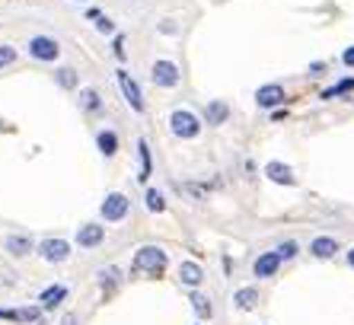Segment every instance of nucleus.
Segmentation results:
<instances>
[{
	"mask_svg": "<svg viewBox=\"0 0 354 325\" xmlns=\"http://www.w3.org/2000/svg\"><path fill=\"white\" fill-rule=\"evenodd\" d=\"M189 300H192V309H195V313H198V319H211V313H214V309H211V300H207V297H205V293H192V297H189Z\"/></svg>",
	"mask_w": 354,
	"mask_h": 325,
	"instance_id": "nucleus-20",
	"label": "nucleus"
},
{
	"mask_svg": "<svg viewBox=\"0 0 354 325\" xmlns=\"http://www.w3.org/2000/svg\"><path fill=\"white\" fill-rule=\"evenodd\" d=\"M96 144H99V154H102V156H112V154L118 150V138H115V131H99Z\"/></svg>",
	"mask_w": 354,
	"mask_h": 325,
	"instance_id": "nucleus-19",
	"label": "nucleus"
},
{
	"mask_svg": "<svg viewBox=\"0 0 354 325\" xmlns=\"http://www.w3.org/2000/svg\"><path fill=\"white\" fill-rule=\"evenodd\" d=\"M348 265L354 268V249H348Z\"/></svg>",
	"mask_w": 354,
	"mask_h": 325,
	"instance_id": "nucleus-31",
	"label": "nucleus"
},
{
	"mask_svg": "<svg viewBox=\"0 0 354 325\" xmlns=\"http://www.w3.org/2000/svg\"><path fill=\"white\" fill-rule=\"evenodd\" d=\"M39 255L45 261H67L71 259V245H67V239H41Z\"/></svg>",
	"mask_w": 354,
	"mask_h": 325,
	"instance_id": "nucleus-5",
	"label": "nucleus"
},
{
	"mask_svg": "<svg viewBox=\"0 0 354 325\" xmlns=\"http://www.w3.org/2000/svg\"><path fill=\"white\" fill-rule=\"evenodd\" d=\"M354 90V77H348V80H342V83H335V86H329V90L322 93V99H335V96H342V93H351Z\"/></svg>",
	"mask_w": 354,
	"mask_h": 325,
	"instance_id": "nucleus-24",
	"label": "nucleus"
},
{
	"mask_svg": "<svg viewBox=\"0 0 354 325\" xmlns=\"http://www.w3.org/2000/svg\"><path fill=\"white\" fill-rule=\"evenodd\" d=\"M150 77H153V83H157V86L173 90L176 83H179V67H176L173 61H157V64H153V71H150Z\"/></svg>",
	"mask_w": 354,
	"mask_h": 325,
	"instance_id": "nucleus-4",
	"label": "nucleus"
},
{
	"mask_svg": "<svg viewBox=\"0 0 354 325\" xmlns=\"http://www.w3.org/2000/svg\"><path fill=\"white\" fill-rule=\"evenodd\" d=\"M274 252H278V259H281V261H290L297 252H300V245H297L294 239H288V243H281L278 249H274Z\"/></svg>",
	"mask_w": 354,
	"mask_h": 325,
	"instance_id": "nucleus-25",
	"label": "nucleus"
},
{
	"mask_svg": "<svg viewBox=\"0 0 354 325\" xmlns=\"http://www.w3.org/2000/svg\"><path fill=\"white\" fill-rule=\"evenodd\" d=\"M278 268H281L278 252H262L256 259V265H252V275L256 277H274L278 275Z\"/></svg>",
	"mask_w": 354,
	"mask_h": 325,
	"instance_id": "nucleus-8",
	"label": "nucleus"
},
{
	"mask_svg": "<svg viewBox=\"0 0 354 325\" xmlns=\"http://www.w3.org/2000/svg\"><path fill=\"white\" fill-rule=\"evenodd\" d=\"M227 115H230V109H227V102H207L205 109V118L211 124H223L227 122Z\"/></svg>",
	"mask_w": 354,
	"mask_h": 325,
	"instance_id": "nucleus-18",
	"label": "nucleus"
},
{
	"mask_svg": "<svg viewBox=\"0 0 354 325\" xmlns=\"http://www.w3.org/2000/svg\"><path fill=\"white\" fill-rule=\"evenodd\" d=\"M179 281L185 287H198L201 281H205V271H201V265H195V261H182L179 265Z\"/></svg>",
	"mask_w": 354,
	"mask_h": 325,
	"instance_id": "nucleus-11",
	"label": "nucleus"
},
{
	"mask_svg": "<svg viewBox=\"0 0 354 325\" xmlns=\"http://www.w3.org/2000/svg\"><path fill=\"white\" fill-rule=\"evenodd\" d=\"M265 176H268L272 182H278V185H294V182H297L294 169H290V166H284V162H278V160H272L268 166H265Z\"/></svg>",
	"mask_w": 354,
	"mask_h": 325,
	"instance_id": "nucleus-9",
	"label": "nucleus"
},
{
	"mask_svg": "<svg viewBox=\"0 0 354 325\" xmlns=\"http://www.w3.org/2000/svg\"><path fill=\"white\" fill-rule=\"evenodd\" d=\"M77 243L83 245V249H93V245L102 243V227L99 223H86V227H80V233H77Z\"/></svg>",
	"mask_w": 354,
	"mask_h": 325,
	"instance_id": "nucleus-14",
	"label": "nucleus"
},
{
	"mask_svg": "<svg viewBox=\"0 0 354 325\" xmlns=\"http://www.w3.org/2000/svg\"><path fill=\"white\" fill-rule=\"evenodd\" d=\"M169 128H173L176 138L192 140V138H198V131H201V122H198L192 112H185V109H176V112L169 115Z\"/></svg>",
	"mask_w": 354,
	"mask_h": 325,
	"instance_id": "nucleus-2",
	"label": "nucleus"
},
{
	"mask_svg": "<svg viewBox=\"0 0 354 325\" xmlns=\"http://www.w3.org/2000/svg\"><path fill=\"white\" fill-rule=\"evenodd\" d=\"M342 61H345V64H348V67H354V45H351V48H348V51H345V55H342Z\"/></svg>",
	"mask_w": 354,
	"mask_h": 325,
	"instance_id": "nucleus-30",
	"label": "nucleus"
},
{
	"mask_svg": "<svg viewBox=\"0 0 354 325\" xmlns=\"http://www.w3.org/2000/svg\"><path fill=\"white\" fill-rule=\"evenodd\" d=\"M256 102H259V109L281 106V102H284V90H281L278 83H268V86H262V90L256 93Z\"/></svg>",
	"mask_w": 354,
	"mask_h": 325,
	"instance_id": "nucleus-10",
	"label": "nucleus"
},
{
	"mask_svg": "<svg viewBox=\"0 0 354 325\" xmlns=\"http://www.w3.org/2000/svg\"><path fill=\"white\" fill-rule=\"evenodd\" d=\"M166 265H169V259H166V252L157 249V245H144L134 255V271H144V275H163Z\"/></svg>",
	"mask_w": 354,
	"mask_h": 325,
	"instance_id": "nucleus-1",
	"label": "nucleus"
},
{
	"mask_svg": "<svg viewBox=\"0 0 354 325\" xmlns=\"http://www.w3.org/2000/svg\"><path fill=\"white\" fill-rule=\"evenodd\" d=\"M80 106L86 109V112H99V109H102V102H99V93L96 90H83L80 93Z\"/></svg>",
	"mask_w": 354,
	"mask_h": 325,
	"instance_id": "nucleus-23",
	"label": "nucleus"
},
{
	"mask_svg": "<svg viewBox=\"0 0 354 325\" xmlns=\"http://www.w3.org/2000/svg\"><path fill=\"white\" fill-rule=\"evenodd\" d=\"M13 61H17V48H13V45H0V71L10 67Z\"/></svg>",
	"mask_w": 354,
	"mask_h": 325,
	"instance_id": "nucleus-26",
	"label": "nucleus"
},
{
	"mask_svg": "<svg viewBox=\"0 0 354 325\" xmlns=\"http://www.w3.org/2000/svg\"><path fill=\"white\" fill-rule=\"evenodd\" d=\"M138 160H140V172H138V182H147L150 179V147H147V140L140 138L138 140Z\"/></svg>",
	"mask_w": 354,
	"mask_h": 325,
	"instance_id": "nucleus-16",
	"label": "nucleus"
},
{
	"mask_svg": "<svg viewBox=\"0 0 354 325\" xmlns=\"http://www.w3.org/2000/svg\"><path fill=\"white\" fill-rule=\"evenodd\" d=\"M3 249H7L10 255H17V259H23V255L32 252V243H29V236H17V233H10L7 239H3Z\"/></svg>",
	"mask_w": 354,
	"mask_h": 325,
	"instance_id": "nucleus-12",
	"label": "nucleus"
},
{
	"mask_svg": "<svg viewBox=\"0 0 354 325\" xmlns=\"http://www.w3.org/2000/svg\"><path fill=\"white\" fill-rule=\"evenodd\" d=\"M147 207L153 214H163L166 211V198H163V192H157V188H147Z\"/></svg>",
	"mask_w": 354,
	"mask_h": 325,
	"instance_id": "nucleus-22",
	"label": "nucleus"
},
{
	"mask_svg": "<svg viewBox=\"0 0 354 325\" xmlns=\"http://www.w3.org/2000/svg\"><path fill=\"white\" fill-rule=\"evenodd\" d=\"M118 86H122L124 99H128V106L134 109V112H144V99H140V90H138V83L128 77L124 71H118Z\"/></svg>",
	"mask_w": 354,
	"mask_h": 325,
	"instance_id": "nucleus-7",
	"label": "nucleus"
},
{
	"mask_svg": "<svg viewBox=\"0 0 354 325\" xmlns=\"http://www.w3.org/2000/svg\"><path fill=\"white\" fill-rule=\"evenodd\" d=\"M29 55H32L35 61H55V57L61 55V45L55 39H48V35H35V39L29 41Z\"/></svg>",
	"mask_w": 354,
	"mask_h": 325,
	"instance_id": "nucleus-3",
	"label": "nucleus"
},
{
	"mask_svg": "<svg viewBox=\"0 0 354 325\" xmlns=\"http://www.w3.org/2000/svg\"><path fill=\"white\" fill-rule=\"evenodd\" d=\"M67 297V287H48V290H41V309H55L61 306V300Z\"/></svg>",
	"mask_w": 354,
	"mask_h": 325,
	"instance_id": "nucleus-17",
	"label": "nucleus"
},
{
	"mask_svg": "<svg viewBox=\"0 0 354 325\" xmlns=\"http://www.w3.org/2000/svg\"><path fill=\"white\" fill-rule=\"evenodd\" d=\"M118 281H122V271H118V268H102V271H99V287H102L106 293L112 290Z\"/></svg>",
	"mask_w": 354,
	"mask_h": 325,
	"instance_id": "nucleus-21",
	"label": "nucleus"
},
{
	"mask_svg": "<svg viewBox=\"0 0 354 325\" xmlns=\"http://www.w3.org/2000/svg\"><path fill=\"white\" fill-rule=\"evenodd\" d=\"M96 29H99V32H112V29H115V23H112V19H106V17H99L96 19Z\"/></svg>",
	"mask_w": 354,
	"mask_h": 325,
	"instance_id": "nucleus-28",
	"label": "nucleus"
},
{
	"mask_svg": "<svg viewBox=\"0 0 354 325\" xmlns=\"http://www.w3.org/2000/svg\"><path fill=\"white\" fill-rule=\"evenodd\" d=\"M55 77H58L61 86H77V73L71 71V67H61V71L55 73Z\"/></svg>",
	"mask_w": 354,
	"mask_h": 325,
	"instance_id": "nucleus-27",
	"label": "nucleus"
},
{
	"mask_svg": "<svg viewBox=\"0 0 354 325\" xmlns=\"http://www.w3.org/2000/svg\"><path fill=\"white\" fill-rule=\"evenodd\" d=\"M310 252H313L316 259H332V255L338 252V243L332 236H316L313 243H310Z\"/></svg>",
	"mask_w": 354,
	"mask_h": 325,
	"instance_id": "nucleus-13",
	"label": "nucleus"
},
{
	"mask_svg": "<svg viewBox=\"0 0 354 325\" xmlns=\"http://www.w3.org/2000/svg\"><path fill=\"white\" fill-rule=\"evenodd\" d=\"M112 51H115V57L118 61H124V48H122V35L115 39V45H112Z\"/></svg>",
	"mask_w": 354,
	"mask_h": 325,
	"instance_id": "nucleus-29",
	"label": "nucleus"
},
{
	"mask_svg": "<svg viewBox=\"0 0 354 325\" xmlns=\"http://www.w3.org/2000/svg\"><path fill=\"white\" fill-rule=\"evenodd\" d=\"M128 198L122 195V192H115V195H109L106 201H102V217L106 220H124L128 217Z\"/></svg>",
	"mask_w": 354,
	"mask_h": 325,
	"instance_id": "nucleus-6",
	"label": "nucleus"
},
{
	"mask_svg": "<svg viewBox=\"0 0 354 325\" xmlns=\"http://www.w3.org/2000/svg\"><path fill=\"white\" fill-rule=\"evenodd\" d=\"M256 303H259L256 287H239V290L233 293V306L236 309H256Z\"/></svg>",
	"mask_w": 354,
	"mask_h": 325,
	"instance_id": "nucleus-15",
	"label": "nucleus"
}]
</instances>
